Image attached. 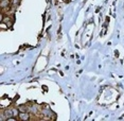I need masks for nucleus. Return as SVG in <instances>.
<instances>
[{"label":"nucleus","instance_id":"obj_1","mask_svg":"<svg viewBox=\"0 0 124 121\" xmlns=\"http://www.w3.org/2000/svg\"><path fill=\"white\" fill-rule=\"evenodd\" d=\"M19 118H20V120L22 121H27V120H29L30 119V115L27 112H24V113H20L19 114V116H18Z\"/></svg>","mask_w":124,"mask_h":121},{"label":"nucleus","instance_id":"obj_2","mask_svg":"<svg viewBox=\"0 0 124 121\" xmlns=\"http://www.w3.org/2000/svg\"><path fill=\"white\" fill-rule=\"evenodd\" d=\"M9 6H10V0H1V2H0V8L2 9H6Z\"/></svg>","mask_w":124,"mask_h":121},{"label":"nucleus","instance_id":"obj_3","mask_svg":"<svg viewBox=\"0 0 124 121\" xmlns=\"http://www.w3.org/2000/svg\"><path fill=\"white\" fill-rule=\"evenodd\" d=\"M4 115L6 116L7 119H9V118H11V117H13V116H14L13 109H6V110H4Z\"/></svg>","mask_w":124,"mask_h":121},{"label":"nucleus","instance_id":"obj_4","mask_svg":"<svg viewBox=\"0 0 124 121\" xmlns=\"http://www.w3.org/2000/svg\"><path fill=\"white\" fill-rule=\"evenodd\" d=\"M11 21V19H10V17H6V18H2L1 19V23H10Z\"/></svg>","mask_w":124,"mask_h":121},{"label":"nucleus","instance_id":"obj_5","mask_svg":"<svg viewBox=\"0 0 124 121\" xmlns=\"http://www.w3.org/2000/svg\"><path fill=\"white\" fill-rule=\"evenodd\" d=\"M18 108H19V110H20L21 113H24V112H27V110H28V109H27V107H26V106H23V105L19 106Z\"/></svg>","mask_w":124,"mask_h":121},{"label":"nucleus","instance_id":"obj_6","mask_svg":"<svg viewBox=\"0 0 124 121\" xmlns=\"http://www.w3.org/2000/svg\"><path fill=\"white\" fill-rule=\"evenodd\" d=\"M13 113H14V116H19V108H14Z\"/></svg>","mask_w":124,"mask_h":121},{"label":"nucleus","instance_id":"obj_7","mask_svg":"<svg viewBox=\"0 0 124 121\" xmlns=\"http://www.w3.org/2000/svg\"><path fill=\"white\" fill-rule=\"evenodd\" d=\"M43 113L45 114V115H49V114H50V112H49V110H43Z\"/></svg>","mask_w":124,"mask_h":121}]
</instances>
